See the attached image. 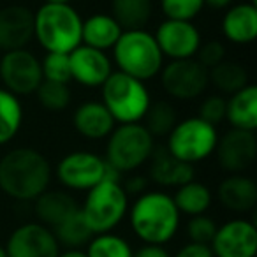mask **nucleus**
<instances>
[{"label":"nucleus","mask_w":257,"mask_h":257,"mask_svg":"<svg viewBox=\"0 0 257 257\" xmlns=\"http://www.w3.org/2000/svg\"><path fill=\"white\" fill-rule=\"evenodd\" d=\"M44 2H57V4H71L72 0H44Z\"/></svg>","instance_id":"obj_43"},{"label":"nucleus","mask_w":257,"mask_h":257,"mask_svg":"<svg viewBox=\"0 0 257 257\" xmlns=\"http://www.w3.org/2000/svg\"><path fill=\"white\" fill-rule=\"evenodd\" d=\"M171 196L180 215H187V217L204 215L213 204V192L210 190V187L203 182H197L196 178L175 189V194Z\"/></svg>","instance_id":"obj_25"},{"label":"nucleus","mask_w":257,"mask_h":257,"mask_svg":"<svg viewBox=\"0 0 257 257\" xmlns=\"http://www.w3.org/2000/svg\"><path fill=\"white\" fill-rule=\"evenodd\" d=\"M204 0H161V13L164 20L194 22L203 13Z\"/></svg>","instance_id":"obj_33"},{"label":"nucleus","mask_w":257,"mask_h":257,"mask_svg":"<svg viewBox=\"0 0 257 257\" xmlns=\"http://www.w3.org/2000/svg\"><path fill=\"white\" fill-rule=\"evenodd\" d=\"M0 83H2V88L16 97L34 95L43 83L41 58L27 48L2 53Z\"/></svg>","instance_id":"obj_10"},{"label":"nucleus","mask_w":257,"mask_h":257,"mask_svg":"<svg viewBox=\"0 0 257 257\" xmlns=\"http://www.w3.org/2000/svg\"><path fill=\"white\" fill-rule=\"evenodd\" d=\"M176 121H178V116H176L175 106L169 100H159V102L150 104L141 123L157 140V138L168 136L171 133V128L176 125Z\"/></svg>","instance_id":"obj_31"},{"label":"nucleus","mask_w":257,"mask_h":257,"mask_svg":"<svg viewBox=\"0 0 257 257\" xmlns=\"http://www.w3.org/2000/svg\"><path fill=\"white\" fill-rule=\"evenodd\" d=\"M34 39V11L13 4L0 8V51L23 50Z\"/></svg>","instance_id":"obj_17"},{"label":"nucleus","mask_w":257,"mask_h":257,"mask_svg":"<svg viewBox=\"0 0 257 257\" xmlns=\"http://www.w3.org/2000/svg\"><path fill=\"white\" fill-rule=\"evenodd\" d=\"M218 166L227 175L246 173L257 161V140L255 133L229 128L227 133L218 136L215 148Z\"/></svg>","instance_id":"obj_15"},{"label":"nucleus","mask_w":257,"mask_h":257,"mask_svg":"<svg viewBox=\"0 0 257 257\" xmlns=\"http://www.w3.org/2000/svg\"><path fill=\"white\" fill-rule=\"evenodd\" d=\"M51 231H53L60 248L65 250H83L93 236V232L90 231L83 218L79 206L72 213H69L60 224L55 225Z\"/></svg>","instance_id":"obj_28"},{"label":"nucleus","mask_w":257,"mask_h":257,"mask_svg":"<svg viewBox=\"0 0 257 257\" xmlns=\"http://www.w3.org/2000/svg\"><path fill=\"white\" fill-rule=\"evenodd\" d=\"M69 65H71V81L78 83L83 88H100L114 65L106 51L79 44L76 50L69 53Z\"/></svg>","instance_id":"obj_16"},{"label":"nucleus","mask_w":257,"mask_h":257,"mask_svg":"<svg viewBox=\"0 0 257 257\" xmlns=\"http://www.w3.org/2000/svg\"><path fill=\"white\" fill-rule=\"evenodd\" d=\"M210 248L213 257H255V224L245 217H236L217 225Z\"/></svg>","instance_id":"obj_12"},{"label":"nucleus","mask_w":257,"mask_h":257,"mask_svg":"<svg viewBox=\"0 0 257 257\" xmlns=\"http://www.w3.org/2000/svg\"><path fill=\"white\" fill-rule=\"evenodd\" d=\"M0 257H8V253H6V248H4L2 243H0Z\"/></svg>","instance_id":"obj_44"},{"label":"nucleus","mask_w":257,"mask_h":257,"mask_svg":"<svg viewBox=\"0 0 257 257\" xmlns=\"http://www.w3.org/2000/svg\"><path fill=\"white\" fill-rule=\"evenodd\" d=\"M161 86L173 100H196L208 90V69H204L196 58L173 60L164 64L161 74Z\"/></svg>","instance_id":"obj_11"},{"label":"nucleus","mask_w":257,"mask_h":257,"mask_svg":"<svg viewBox=\"0 0 257 257\" xmlns=\"http://www.w3.org/2000/svg\"><path fill=\"white\" fill-rule=\"evenodd\" d=\"M220 32L227 43L248 46L257 37V6L252 2L232 4L224 11Z\"/></svg>","instance_id":"obj_18"},{"label":"nucleus","mask_w":257,"mask_h":257,"mask_svg":"<svg viewBox=\"0 0 257 257\" xmlns=\"http://www.w3.org/2000/svg\"><path fill=\"white\" fill-rule=\"evenodd\" d=\"M196 116H199L206 123L217 127L218 123H222L225 120V97L220 95V93L206 95L201 100Z\"/></svg>","instance_id":"obj_36"},{"label":"nucleus","mask_w":257,"mask_h":257,"mask_svg":"<svg viewBox=\"0 0 257 257\" xmlns=\"http://www.w3.org/2000/svg\"><path fill=\"white\" fill-rule=\"evenodd\" d=\"M196 60L204 69H211L225 60V44L218 39H211L206 43H201L199 50L196 53Z\"/></svg>","instance_id":"obj_37"},{"label":"nucleus","mask_w":257,"mask_h":257,"mask_svg":"<svg viewBox=\"0 0 257 257\" xmlns=\"http://www.w3.org/2000/svg\"><path fill=\"white\" fill-rule=\"evenodd\" d=\"M23 104L20 97L0 86V147L9 145L23 125Z\"/></svg>","instance_id":"obj_29"},{"label":"nucleus","mask_w":257,"mask_h":257,"mask_svg":"<svg viewBox=\"0 0 257 257\" xmlns=\"http://www.w3.org/2000/svg\"><path fill=\"white\" fill-rule=\"evenodd\" d=\"M53 176L67 192H88L106 178H120L102 155L88 150L65 154L53 168Z\"/></svg>","instance_id":"obj_9"},{"label":"nucleus","mask_w":257,"mask_h":257,"mask_svg":"<svg viewBox=\"0 0 257 257\" xmlns=\"http://www.w3.org/2000/svg\"><path fill=\"white\" fill-rule=\"evenodd\" d=\"M100 102L116 125L141 123L152 104V93L147 83L113 71L100 86Z\"/></svg>","instance_id":"obj_7"},{"label":"nucleus","mask_w":257,"mask_h":257,"mask_svg":"<svg viewBox=\"0 0 257 257\" xmlns=\"http://www.w3.org/2000/svg\"><path fill=\"white\" fill-rule=\"evenodd\" d=\"M232 6V0H204V8L215 9V11H225Z\"/></svg>","instance_id":"obj_41"},{"label":"nucleus","mask_w":257,"mask_h":257,"mask_svg":"<svg viewBox=\"0 0 257 257\" xmlns=\"http://www.w3.org/2000/svg\"><path fill=\"white\" fill-rule=\"evenodd\" d=\"M72 127L85 140L102 141L113 133L116 121L100 100H85L72 113Z\"/></svg>","instance_id":"obj_19"},{"label":"nucleus","mask_w":257,"mask_h":257,"mask_svg":"<svg viewBox=\"0 0 257 257\" xmlns=\"http://www.w3.org/2000/svg\"><path fill=\"white\" fill-rule=\"evenodd\" d=\"M147 183H148V178H145V176L141 175H131L127 178V182H123L121 185H123L125 192L128 194V196H140V194H143L145 190H147Z\"/></svg>","instance_id":"obj_39"},{"label":"nucleus","mask_w":257,"mask_h":257,"mask_svg":"<svg viewBox=\"0 0 257 257\" xmlns=\"http://www.w3.org/2000/svg\"><path fill=\"white\" fill-rule=\"evenodd\" d=\"M121 32L123 29L118 25L116 20L109 13H95L83 20L81 44L107 53L120 39Z\"/></svg>","instance_id":"obj_24"},{"label":"nucleus","mask_w":257,"mask_h":257,"mask_svg":"<svg viewBox=\"0 0 257 257\" xmlns=\"http://www.w3.org/2000/svg\"><path fill=\"white\" fill-rule=\"evenodd\" d=\"M4 248L8 257H58L62 252L53 231L37 220L13 229Z\"/></svg>","instance_id":"obj_14"},{"label":"nucleus","mask_w":257,"mask_h":257,"mask_svg":"<svg viewBox=\"0 0 257 257\" xmlns=\"http://www.w3.org/2000/svg\"><path fill=\"white\" fill-rule=\"evenodd\" d=\"M32 203L37 222L50 229L60 224L69 213H72L79 206L74 196L62 189H48Z\"/></svg>","instance_id":"obj_23"},{"label":"nucleus","mask_w":257,"mask_h":257,"mask_svg":"<svg viewBox=\"0 0 257 257\" xmlns=\"http://www.w3.org/2000/svg\"><path fill=\"white\" fill-rule=\"evenodd\" d=\"M218 131L215 125L206 123L199 116L178 120L166 136L164 148L185 164H199L215 154L218 143Z\"/></svg>","instance_id":"obj_8"},{"label":"nucleus","mask_w":257,"mask_h":257,"mask_svg":"<svg viewBox=\"0 0 257 257\" xmlns=\"http://www.w3.org/2000/svg\"><path fill=\"white\" fill-rule=\"evenodd\" d=\"M208 83L217 90V93L229 97L248 85L250 76L245 65L225 58L218 65L208 69Z\"/></svg>","instance_id":"obj_26"},{"label":"nucleus","mask_w":257,"mask_h":257,"mask_svg":"<svg viewBox=\"0 0 257 257\" xmlns=\"http://www.w3.org/2000/svg\"><path fill=\"white\" fill-rule=\"evenodd\" d=\"M173 257H213L210 245H201V243L187 241L182 245Z\"/></svg>","instance_id":"obj_38"},{"label":"nucleus","mask_w":257,"mask_h":257,"mask_svg":"<svg viewBox=\"0 0 257 257\" xmlns=\"http://www.w3.org/2000/svg\"><path fill=\"white\" fill-rule=\"evenodd\" d=\"M155 147V138L143 123L116 125L106 140L104 161L120 176L133 175L148 164Z\"/></svg>","instance_id":"obj_5"},{"label":"nucleus","mask_w":257,"mask_h":257,"mask_svg":"<svg viewBox=\"0 0 257 257\" xmlns=\"http://www.w3.org/2000/svg\"><path fill=\"white\" fill-rule=\"evenodd\" d=\"M196 176L194 166L175 159L164 147H155L148 161V180L166 189H178Z\"/></svg>","instance_id":"obj_21"},{"label":"nucleus","mask_w":257,"mask_h":257,"mask_svg":"<svg viewBox=\"0 0 257 257\" xmlns=\"http://www.w3.org/2000/svg\"><path fill=\"white\" fill-rule=\"evenodd\" d=\"M109 15L123 30L145 29L154 16V0H111Z\"/></svg>","instance_id":"obj_27"},{"label":"nucleus","mask_w":257,"mask_h":257,"mask_svg":"<svg viewBox=\"0 0 257 257\" xmlns=\"http://www.w3.org/2000/svg\"><path fill=\"white\" fill-rule=\"evenodd\" d=\"M53 180V168L43 152L18 147L0 157V190L20 203H32L46 192Z\"/></svg>","instance_id":"obj_1"},{"label":"nucleus","mask_w":257,"mask_h":257,"mask_svg":"<svg viewBox=\"0 0 257 257\" xmlns=\"http://www.w3.org/2000/svg\"><path fill=\"white\" fill-rule=\"evenodd\" d=\"M164 60L154 34L147 29L123 30L111 50V62L116 71L143 83L159 78Z\"/></svg>","instance_id":"obj_4"},{"label":"nucleus","mask_w":257,"mask_h":257,"mask_svg":"<svg viewBox=\"0 0 257 257\" xmlns=\"http://www.w3.org/2000/svg\"><path fill=\"white\" fill-rule=\"evenodd\" d=\"M131 196L125 192L120 178H106L85 192L79 210L93 234L113 232L127 217Z\"/></svg>","instance_id":"obj_6"},{"label":"nucleus","mask_w":257,"mask_h":257,"mask_svg":"<svg viewBox=\"0 0 257 257\" xmlns=\"http://www.w3.org/2000/svg\"><path fill=\"white\" fill-rule=\"evenodd\" d=\"M217 231V222L211 217L204 215H197V217H190L187 222V238L192 243H201V245H210L211 239Z\"/></svg>","instance_id":"obj_35"},{"label":"nucleus","mask_w":257,"mask_h":257,"mask_svg":"<svg viewBox=\"0 0 257 257\" xmlns=\"http://www.w3.org/2000/svg\"><path fill=\"white\" fill-rule=\"evenodd\" d=\"M86 257H133V245L116 232H102L93 234L92 239L86 243Z\"/></svg>","instance_id":"obj_30"},{"label":"nucleus","mask_w":257,"mask_h":257,"mask_svg":"<svg viewBox=\"0 0 257 257\" xmlns=\"http://www.w3.org/2000/svg\"><path fill=\"white\" fill-rule=\"evenodd\" d=\"M217 199L225 210L245 215L257 204V183L246 173L227 175L217 189Z\"/></svg>","instance_id":"obj_20"},{"label":"nucleus","mask_w":257,"mask_h":257,"mask_svg":"<svg viewBox=\"0 0 257 257\" xmlns=\"http://www.w3.org/2000/svg\"><path fill=\"white\" fill-rule=\"evenodd\" d=\"M127 218L134 236L145 245L169 243L180 231L182 215L173 196L164 190H145L128 206Z\"/></svg>","instance_id":"obj_2"},{"label":"nucleus","mask_w":257,"mask_h":257,"mask_svg":"<svg viewBox=\"0 0 257 257\" xmlns=\"http://www.w3.org/2000/svg\"><path fill=\"white\" fill-rule=\"evenodd\" d=\"M41 71H43V81L51 83H71V65H69V55L64 53H46L41 58Z\"/></svg>","instance_id":"obj_34"},{"label":"nucleus","mask_w":257,"mask_h":257,"mask_svg":"<svg viewBox=\"0 0 257 257\" xmlns=\"http://www.w3.org/2000/svg\"><path fill=\"white\" fill-rule=\"evenodd\" d=\"M36 99L43 109L50 111V113H62L71 106L72 93L69 85L64 83H51L43 81L39 88L36 90Z\"/></svg>","instance_id":"obj_32"},{"label":"nucleus","mask_w":257,"mask_h":257,"mask_svg":"<svg viewBox=\"0 0 257 257\" xmlns=\"http://www.w3.org/2000/svg\"><path fill=\"white\" fill-rule=\"evenodd\" d=\"M83 18L72 4L44 2L34 11V39L46 53L69 55L81 44Z\"/></svg>","instance_id":"obj_3"},{"label":"nucleus","mask_w":257,"mask_h":257,"mask_svg":"<svg viewBox=\"0 0 257 257\" xmlns=\"http://www.w3.org/2000/svg\"><path fill=\"white\" fill-rule=\"evenodd\" d=\"M58 257H86L85 250H62Z\"/></svg>","instance_id":"obj_42"},{"label":"nucleus","mask_w":257,"mask_h":257,"mask_svg":"<svg viewBox=\"0 0 257 257\" xmlns=\"http://www.w3.org/2000/svg\"><path fill=\"white\" fill-rule=\"evenodd\" d=\"M133 257H173L169 250L164 245H141L138 250H134Z\"/></svg>","instance_id":"obj_40"},{"label":"nucleus","mask_w":257,"mask_h":257,"mask_svg":"<svg viewBox=\"0 0 257 257\" xmlns=\"http://www.w3.org/2000/svg\"><path fill=\"white\" fill-rule=\"evenodd\" d=\"M225 121L231 128L255 133L257 128V86L248 83L232 95L225 97Z\"/></svg>","instance_id":"obj_22"},{"label":"nucleus","mask_w":257,"mask_h":257,"mask_svg":"<svg viewBox=\"0 0 257 257\" xmlns=\"http://www.w3.org/2000/svg\"><path fill=\"white\" fill-rule=\"evenodd\" d=\"M157 41L162 57L173 60H189L196 58L203 37L194 22H178V20H164L159 23L155 32H152Z\"/></svg>","instance_id":"obj_13"}]
</instances>
